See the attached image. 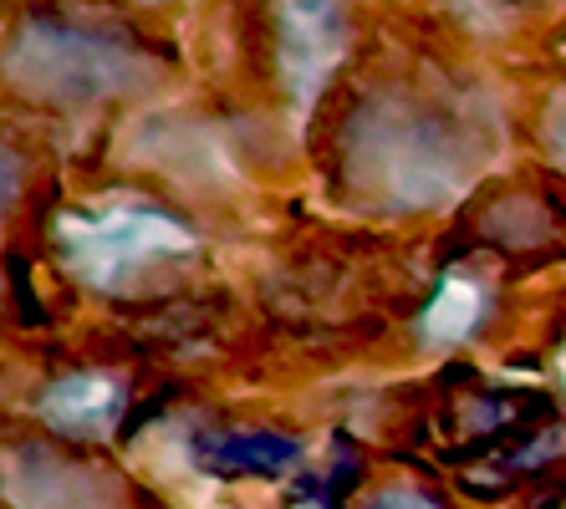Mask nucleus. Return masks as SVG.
<instances>
[{"instance_id": "obj_1", "label": "nucleus", "mask_w": 566, "mask_h": 509, "mask_svg": "<svg viewBox=\"0 0 566 509\" xmlns=\"http://www.w3.org/2000/svg\"><path fill=\"white\" fill-rule=\"evenodd\" d=\"M195 454L210 474H281L286 464H296L302 444L271 428H235V433H205Z\"/></svg>"}, {"instance_id": "obj_2", "label": "nucleus", "mask_w": 566, "mask_h": 509, "mask_svg": "<svg viewBox=\"0 0 566 509\" xmlns=\"http://www.w3.org/2000/svg\"><path fill=\"white\" fill-rule=\"evenodd\" d=\"M118 397L123 392L113 382H62L46 397V418L66 433H93L118 418Z\"/></svg>"}, {"instance_id": "obj_3", "label": "nucleus", "mask_w": 566, "mask_h": 509, "mask_svg": "<svg viewBox=\"0 0 566 509\" xmlns=\"http://www.w3.org/2000/svg\"><path fill=\"white\" fill-rule=\"evenodd\" d=\"M363 509H439V499L419 495V489H388V495L368 499Z\"/></svg>"}, {"instance_id": "obj_4", "label": "nucleus", "mask_w": 566, "mask_h": 509, "mask_svg": "<svg viewBox=\"0 0 566 509\" xmlns=\"http://www.w3.org/2000/svg\"><path fill=\"white\" fill-rule=\"evenodd\" d=\"M11 194H15V158L0 148V204H6Z\"/></svg>"}]
</instances>
